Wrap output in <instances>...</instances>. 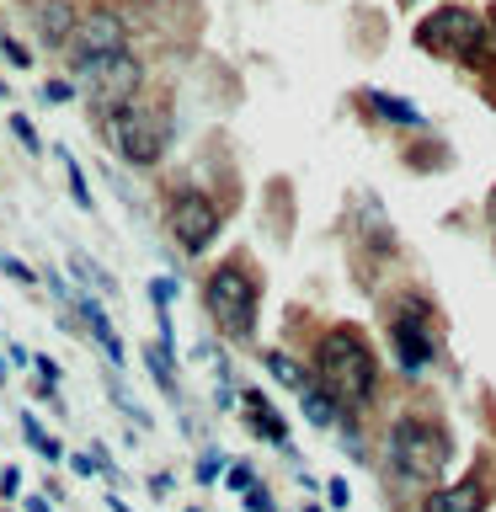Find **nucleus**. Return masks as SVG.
<instances>
[{"label": "nucleus", "mask_w": 496, "mask_h": 512, "mask_svg": "<svg viewBox=\"0 0 496 512\" xmlns=\"http://www.w3.org/2000/svg\"><path fill=\"white\" fill-rule=\"evenodd\" d=\"M315 374L342 406H368L379 390V358L352 326H336L315 342Z\"/></svg>", "instance_id": "1"}, {"label": "nucleus", "mask_w": 496, "mask_h": 512, "mask_svg": "<svg viewBox=\"0 0 496 512\" xmlns=\"http://www.w3.org/2000/svg\"><path fill=\"white\" fill-rule=\"evenodd\" d=\"M448 459H454V443H448L443 422H432V416H400L390 427V464L400 480H411V486H438Z\"/></svg>", "instance_id": "2"}, {"label": "nucleus", "mask_w": 496, "mask_h": 512, "mask_svg": "<svg viewBox=\"0 0 496 512\" xmlns=\"http://www.w3.org/2000/svg\"><path fill=\"white\" fill-rule=\"evenodd\" d=\"M203 304L214 315V326L230 336V342H251L256 336V310H262V288H256L251 267L240 262H224L208 272V288H203Z\"/></svg>", "instance_id": "3"}, {"label": "nucleus", "mask_w": 496, "mask_h": 512, "mask_svg": "<svg viewBox=\"0 0 496 512\" xmlns=\"http://www.w3.org/2000/svg\"><path fill=\"white\" fill-rule=\"evenodd\" d=\"M416 43H422L427 54H438V59L480 64V59H486L491 32H486V22H480L475 11H464V6H443V11H432L427 22L416 27Z\"/></svg>", "instance_id": "4"}, {"label": "nucleus", "mask_w": 496, "mask_h": 512, "mask_svg": "<svg viewBox=\"0 0 496 512\" xmlns=\"http://www.w3.org/2000/svg\"><path fill=\"white\" fill-rule=\"evenodd\" d=\"M112 144H118V155L128 160V166H155L160 155H166V139H171V123L160 118L155 107H139L128 102L112 112Z\"/></svg>", "instance_id": "5"}, {"label": "nucleus", "mask_w": 496, "mask_h": 512, "mask_svg": "<svg viewBox=\"0 0 496 512\" xmlns=\"http://www.w3.org/2000/svg\"><path fill=\"white\" fill-rule=\"evenodd\" d=\"M166 230H171V240L182 251H208L214 246V235H219V208H214V198H203V192H176L171 198V208H166Z\"/></svg>", "instance_id": "6"}, {"label": "nucleus", "mask_w": 496, "mask_h": 512, "mask_svg": "<svg viewBox=\"0 0 496 512\" xmlns=\"http://www.w3.org/2000/svg\"><path fill=\"white\" fill-rule=\"evenodd\" d=\"M80 75H86V91H91V102L102 107V112L128 107V96H134V91H139V80H144L139 59H128V54L96 59V64H86Z\"/></svg>", "instance_id": "7"}, {"label": "nucleus", "mask_w": 496, "mask_h": 512, "mask_svg": "<svg viewBox=\"0 0 496 512\" xmlns=\"http://www.w3.org/2000/svg\"><path fill=\"white\" fill-rule=\"evenodd\" d=\"M390 342H395V363L406 368V374H422V368L432 363L438 342H432V326H427L422 304H400V315L390 320Z\"/></svg>", "instance_id": "8"}, {"label": "nucleus", "mask_w": 496, "mask_h": 512, "mask_svg": "<svg viewBox=\"0 0 496 512\" xmlns=\"http://www.w3.org/2000/svg\"><path fill=\"white\" fill-rule=\"evenodd\" d=\"M112 54H128L123 16L96 11V16H86V22L70 32V59L80 64V70H86V64H96V59H112Z\"/></svg>", "instance_id": "9"}, {"label": "nucleus", "mask_w": 496, "mask_h": 512, "mask_svg": "<svg viewBox=\"0 0 496 512\" xmlns=\"http://www.w3.org/2000/svg\"><path fill=\"white\" fill-rule=\"evenodd\" d=\"M486 496H491V486H486V470H475V475H464L459 486L432 491L422 512H486Z\"/></svg>", "instance_id": "10"}, {"label": "nucleus", "mask_w": 496, "mask_h": 512, "mask_svg": "<svg viewBox=\"0 0 496 512\" xmlns=\"http://www.w3.org/2000/svg\"><path fill=\"white\" fill-rule=\"evenodd\" d=\"M240 406H246V422L262 432L267 443H278V448H288V427H283V416L267 406V395L262 390H240Z\"/></svg>", "instance_id": "11"}, {"label": "nucleus", "mask_w": 496, "mask_h": 512, "mask_svg": "<svg viewBox=\"0 0 496 512\" xmlns=\"http://www.w3.org/2000/svg\"><path fill=\"white\" fill-rule=\"evenodd\" d=\"M363 107L379 112L384 123H400V128H416V123H422V107H416V102H400V96H384V91H363Z\"/></svg>", "instance_id": "12"}, {"label": "nucleus", "mask_w": 496, "mask_h": 512, "mask_svg": "<svg viewBox=\"0 0 496 512\" xmlns=\"http://www.w3.org/2000/svg\"><path fill=\"white\" fill-rule=\"evenodd\" d=\"M38 27H43V43L48 48H70V27H75L70 0H48L43 16H38Z\"/></svg>", "instance_id": "13"}, {"label": "nucleus", "mask_w": 496, "mask_h": 512, "mask_svg": "<svg viewBox=\"0 0 496 512\" xmlns=\"http://www.w3.org/2000/svg\"><path fill=\"white\" fill-rule=\"evenodd\" d=\"M299 400H304V411H310L315 427H336V422H342V400H336V395H320L315 384H310V390H304Z\"/></svg>", "instance_id": "14"}, {"label": "nucleus", "mask_w": 496, "mask_h": 512, "mask_svg": "<svg viewBox=\"0 0 496 512\" xmlns=\"http://www.w3.org/2000/svg\"><path fill=\"white\" fill-rule=\"evenodd\" d=\"M267 374L278 379V384H288L294 395H304V390H310V379H304V368H299L294 358H283V352H267Z\"/></svg>", "instance_id": "15"}, {"label": "nucleus", "mask_w": 496, "mask_h": 512, "mask_svg": "<svg viewBox=\"0 0 496 512\" xmlns=\"http://www.w3.org/2000/svg\"><path fill=\"white\" fill-rule=\"evenodd\" d=\"M22 432H27V443L38 448L43 459H59V443H54V438H48V432L38 427V416H22Z\"/></svg>", "instance_id": "16"}, {"label": "nucleus", "mask_w": 496, "mask_h": 512, "mask_svg": "<svg viewBox=\"0 0 496 512\" xmlns=\"http://www.w3.org/2000/svg\"><path fill=\"white\" fill-rule=\"evenodd\" d=\"M64 171H70L75 203H80V208H91V187H86V176H80V166H75V160H70V150H64Z\"/></svg>", "instance_id": "17"}, {"label": "nucleus", "mask_w": 496, "mask_h": 512, "mask_svg": "<svg viewBox=\"0 0 496 512\" xmlns=\"http://www.w3.org/2000/svg\"><path fill=\"white\" fill-rule=\"evenodd\" d=\"M11 128H16V139H22L27 150H38V134H32V123H27V118H11Z\"/></svg>", "instance_id": "18"}, {"label": "nucleus", "mask_w": 496, "mask_h": 512, "mask_svg": "<svg viewBox=\"0 0 496 512\" xmlns=\"http://www.w3.org/2000/svg\"><path fill=\"white\" fill-rule=\"evenodd\" d=\"M0 267H6V278H16V283H32V267H22V262H16V256H6V262H0Z\"/></svg>", "instance_id": "19"}, {"label": "nucleus", "mask_w": 496, "mask_h": 512, "mask_svg": "<svg viewBox=\"0 0 496 512\" xmlns=\"http://www.w3.org/2000/svg\"><path fill=\"white\" fill-rule=\"evenodd\" d=\"M43 96H48V102H70V96H75V86H64V80H54V86H48Z\"/></svg>", "instance_id": "20"}, {"label": "nucleus", "mask_w": 496, "mask_h": 512, "mask_svg": "<svg viewBox=\"0 0 496 512\" xmlns=\"http://www.w3.org/2000/svg\"><path fill=\"white\" fill-rule=\"evenodd\" d=\"M230 486L235 491H251V470H246V464H235V470H230Z\"/></svg>", "instance_id": "21"}, {"label": "nucleus", "mask_w": 496, "mask_h": 512, "mask_svg": "<svg viewBox=\"0 0 496 512\" xmlns=\"http://www.w3.org/2000/svg\"><path fill=\"white\" fill-rule=\"evenodd\" d=\"M486 27H491V38H496V6H491V16H486Z\"/></svg>", "instance_id": "22"}, {"label": "nucleus", "mask_w": 496, "mask_h": 512, "mask_svg": "<svg viewBox=\"0 0 496 512\" xmlns=\"http://www.w3.org/2000/svg\"><path fill=\"white\" fill-rule=\"evenodd\" d=\"M491 219H496V187H491Z\"/></svg>", "instance_id": "23"}, {"label": "nucleus", "mask_w": 496, "mask_h": 512, "mask_svg": "<svg viewBox=\"0 0 496 512\" xmlns=\"http://www.w3.org/2000/svg\"><path fill=\"white\" fill-rule=\"evenodd\" d=\"M112 512H128V507H123V502H112Z\"/></svg>", "instance_id": "24"}, {"label": "nucleus", "mask_w": 496, "mask_h": 512, "mask_svg": "<svg viewBox=\"0 0 496 512\" xmlns=\"http://www.w3.org/2000/svg\"><path fill=\"white\" fill-rule=\"evenodd\" d=\"M0 379H6V363H0Z\"/></svg>", "instance_id": "25"}, {"label": "nucleus", "mask_w": 496, "mask_h": 512, "mask_svg": "<svg viewBox=\"0 0 496 512\" xmlns=\"http://www.w3.org/2000/svg\"><path fill=\"white\" fill-rule=\"evenodd\" d=\"M192 512H198V507H192Z\"/></svg>", "instance_id": "26"}]
</instances>
